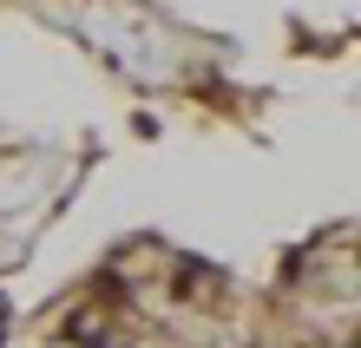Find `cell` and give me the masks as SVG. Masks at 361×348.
<instances>
[{"label": "cell", "instance_id": "6da1fadb", "mask_svg": "<svg viewBox=\"0 0 361 348\" xmlns=\"http://www.w3.org/2000/svg\"><path fill=\"white\" fill-rule=\"evenodd\" d=\"M0 335H7V302H0Z\"/></svg>", "mask_w": 361, "mask_h": 348}]
</instances>
